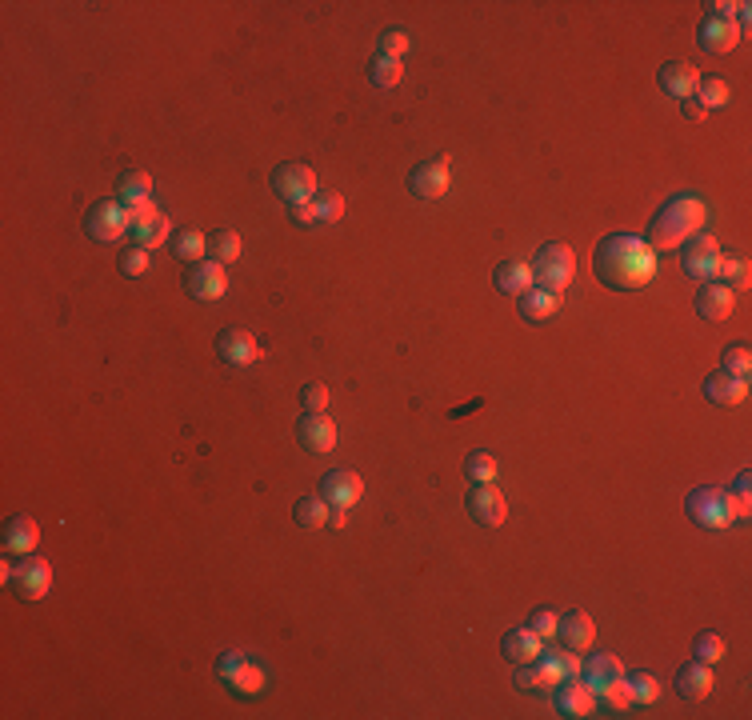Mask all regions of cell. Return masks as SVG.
I'll return each mask as SVG.
<instances>
[{
  "instance_id": "1",
  "label": "cell",
  "mask_w": 752,
  "mask_h": 720,
  "mask_svg": "<svg viewBox=\"0 0 752 720\" xmlns=\"http://www.w3.org/2000/svg\"><path fill=\"white\" fill-rule=\"evenodd\" d=\"M592 272L612 292H636L656 276V252L644 244V236L608 232L592 252Z\"/></svg>"
},
{
  "instance_id": "2",
  "label": "cell",
  "mask_w": 752,
  "mask_h": 720,
  "mask_svg": "<svg viewBox=\"0 0 752 720\" xmlns=\"http://www.w3.org/2000/svg\"><path fill=\"white\" fill-rule=\"evenodd\" d=\"M704 220H708L704 200H700L696 192H676V196H668L664 208L648 220L644 244H648L656 256H660V252H672V248H680L688 236H696V232L704 228Z\"/></svg>"
},
{
  "instance_id": "3",
  "label": "cell",
  "mask_w": 752,
  "mask_h": 720,
  "mask_svg": "<svg viewBox=\"0 0 752 720\" xmlns=\"http://www.w3.org/2000/svg\"><path fill=\"white\" fill-rule=\"evenodd\" d=\"M684 512H688V520L700 524V528H728V524H736L740 516H748V512L740 508V500H736L732 492L716 488V484L692 488V492L684 496Z\"/></svg>"
},
{
  "instance_id": "4",
  "label": "cell",
  "mask_w": 752,
  "mask_h": 720,
  "mask_svg": "<svg viewBox=\"0 0 752 720\" xmlns=\"http://www.w3.org/2000/svg\"><path fill=\"white\" fill-rule=\"evenodd\" d=\"M528 268H532V284H540L548 292H564L572 284V276H576V252L568 244L552 240V244H544L536 252V260Z\"/></svg>"
},
{
  "instance_id": "5",
  "label": "cell",
  "mask_w": 752,
  "mask_h": 720,
  "mask_svg": "<svg viewBox=\"0 0 752 720\" xmlns=\"http://www.w3.org/2000/svg\"><path fill=\"white\" fill-rule=\"evenodd\" d=\"M128 228H132V212L120 200H96L84 212V232L100 244H116L120 236H128Z\"/></svg>"
},
{
  "instance_id": "6",
  "label": "cell",
  "mask_w": 752,
  "mask_h": 720,
  "mask_svg": "<svg viewBox=\"0 0 752 720\" xmlns=\"http://www.w3.org/2000/svg\"><path fill=\"white\" fill-rule=\"evenodd\" d=\"M272 192H276L288 208L308 204V200L320 192V188H316V172H312L308 164H300V160H288V164L272 168Z\"/></svg>"
},
{
  "instance_id": "7",
  "label": "cell",
  "mask_w": 752,
  "mask_h": 720,
  "mask_svg": "<svg viewBox=\"0 0 752 720\" xmlns=\"http://www.w3.org/2000/svg\"><path fill=\"white\" fill-rule=\"evenodd\" d=\"M716 260H720V244L712 232H696L680 244V268L688 280H712L716 276Z\"/></svg>"
},
{
  "instance_id": "8",
  "label": "cell",
  "mask_w": 752,
  "mask_h": 720,
  "mask_svg": "<svg viewBox=\"0 0 752 720\" xmlns=\"http://www.w3.org/2000/svg\"><path fill=\"white\" fill-rule=\"evenodd\" d=\"M184 288H188V296L192 300H220L224 292H228V272H224V264L220 260H196L192 268H188V276H184Z\"/></svg>"
},
{
  "instance_id": "9",
  "label": "cell",
  "mask_w": 752,
  "mask_h": 720,
  "mask_svg": "<svg viewBox=\"0 0 752 720\" xmlns=\"http://www.w3.org/2000/svg\"><path fill=\"white\" fill-rule=\"evenodd\" d=\"M464 508H468V516H472L476 524H484V528H500V524L508 520V500H504V492L492 488V484H472L468 496H464Z\"/></svg>"
},
{
  "instance_id": "10",
  "label": "cell",
  "mask_w": 752,
  "mask_h": 720,
  "mask_svg": "<svg viewBox=\"0 0 752 720\" xmlns=\"http://www.w3.org/2000/svg\"><path fill=\"white\" fill-rule=\"evenodd\" d=\"M448 156H432V160H420L412 172H408V192L420 196V200H440L448 192Z\"/></svg>"
},
{
  "instance_id": "11",
  "label": "cell",
  "mask_w": 752,
  "mask_h": 720,
  "mask_svg": "<svg viewBox=\"0 0 752 720\" xmlns=\"http://www.w3.org/2000/svg\"><path fill=\"white\" fill-rule=\"evenodd\" d=\"M48 588H52V564L40 556H20V564L12 572V592L20 600H40V596H48Z\"/></svg>"
},
{
  "instance_id": "12",
  "label": "cell",
  "mask_w": 752,
  "mask_h": 720,
  "mask_svg": "<svg viewBox=\"0 0 752 720\" xmlns=\"http://www.w3.org/2000/svg\"><path fill=\"white\" fill-rule=\"evenodd\" d=\"M556 640L572 652H588L596 644V624L588 612L580 608H568V612H556Z\"/></svg>"
},
{
  "instance_id": "13",
  "label": "cell",
  "mask_w": 752,
  "mask_h": 720,
  "mask_svg": "<svg viewBox=\"0 0 752 720\" xmlns=\"http://www.w3.org/2000/svg\"><path fill=\"white\" fill-rule=\"evenodd\" d=\"M216 352H220V360L232 364V368H248V364L260 360V344H256V336H252L248 328H224V332L216 336Z\"/></svg>"
},
{
  "instance_id": "14",
  "label": "cell",
  "mask_w": 752,
  "mask_h": 720,
  "mask_svg": "<svg viewBox=\"0 0 752 720\" xmlns=\"http://www.w3.org/2000/svg\"><path fill=\"white\" fill-rule=\"evenodd\" d=\"M320 496H324L332 508H352V504L364 496V480H360V472H352V468H332V472H324V480H320Z\"/></svg>"
},
{
  "instance_id": "15",
  "label": "cell",
  "mask_w": 752,
  "mask_h": 720,
  "mask_svg": "<svg viewBox=\"0 0 752 720\" xmlns=\"http://www.w3.org/2000/svg\"><path fill=\"white\" fill-rule=\"evenodd\" d=\"M172 232V224H168V216L160 212V208H144V212H132V228H128V240L136 244V248H160L164 240H172L168 236Z\"/></svg>"
},
{
  "instance_id": "16",
  "label": "cell",
  "mask_w": 752,
  "mask_h": 720,
  "mask_svg": "<svg viewBox=\"0 0 752 720\" xmlns=\"http://www.w3.org/2000/svg\"><path fill=\"white\" fill-rule=\"evenodd\" d=\"M552 700H556V712L560 716H592L596 708V692L580 680V676H568L552 688Z\"/></svg>"
},
{
  "instance_id": "17",
  "label": "cell",
  "mask_w": 752,
  "mask_h": 720,
  "mask_svg": "<svg viewBox=\"0 0 752 720\" xmlns=\"http://www.w3.org/2000/svg\"><path fill=\"white\" fill-rule=\"evenodd\" d=\"M296 440L304 452H332L336 448V424L324 412H304L296 424Z\"/></svg>"
},
{
  "instance_id": "18",
  "label": "cell",
  "mask_w": 752,
  "mask_h": 720,
  "mask_svg": "<svg viewBox=\"0 0 752 720\" xmlns=\"http://www.w3.org/2000/svg\"><path fill=\"white\" fill-rule=\"evenodd\" d=\"M36 544H40V528H36V520L32 516H8V524H4V536H0V548H4V556H32L36 552Z\"/></svg>"
},
{
  "instance_id": "19",
  "label": "cell",
  "mask_w": 752,
  "mask_h": 720,
  "mask_svg": "<svg viewBox=\"0 0 752 720\" xmlns=\"http://www.w3.org/2000/svg\"><path fill=\"white\" fill-rule=\"evenodd\" d=\"M732 308H736V292H732L728 284H720V280H704V284H700V292H696V312H700L708 324L728 320Z\"/></svg>"
},
{
  "instance_id": "20",
  "label": "cell",
  "mask_w": 752,
  "mask_h": 720,
  "mask_svg": "<svg viewBox=\"0 0 752 720\" xmlns=\"http://www.w3.org/2000/svg\"><path fill=\"white\" fill-rule=\"evenodd\" d=\"M624 676V664L612 656V652H588L584 660H580V680L600 696L612 680H620Z\"/></svg>"
},
{
  "instance_id": "21",
  "label": "cell",
  "mask_w": 752,
  "mask_h": 720,
  "mask_svg": "<svg viewBox=\"0 0 752 720\" xmlns=\"http://www.w3.org/2000/svg\"><path fill=\"white\" fill-rule=\"evenodd\" d=\"M656 84H660L668 96L688 100V96H696L700 76H696V68H692L688 60H664V64H660V72H656Z\"/></svg>"
},
{
  "instance_id": "22",
  "label": "cell",
  "mask_w": 752,
  "mask_h": 720,
  "mask_svg": "<svg viewBox=\"0 0 752 720\" xmlns=\"http://www.w3.org/2000/svg\"><path fill=\"white\" fill-rule=\"evenodd\" d=\"M704 396L712 404H720V408H736V404L748 400V376H732V372L720 368V372H712L704 380Z\"/></svg>"
},
{
  "instance_id": "23",
  "label": "cell",
  "mask_w": 752,
  "mask_h": 720,
  "mask_svg": "<svg viewBox=\"0 0 752 720\" xmlns=\"http://www.w3.org/2000/svg\"><path fill=\"white\" fill-rule=\"evenodd\" d=\"M676 692H680V700H688V704H696V700H704L708 692H712V664H704V660H688V664H680L676 668Z\"/></svg>"
},
{
  "instance_id": "24",
  "label": "cell",
  "mask_w": 752,
  "mask_h": 720,
  "mask_svg": "<svg viewBox=\"0 0 752 720\" xmlns=\"http://www.w3.org/2000/svg\"><path fill=\"white\" fill-rule=\"evenodd\" d=\"M516 308H520V320L540 324V320H548V316L560 312V292H548V288L532 284V288H524V292L516 296Z\"/></svg>"
},
{
  "instance_id": "25",
  "label": "cell",
  "mask_w": 752,
  "mask_h": 720,
  "mask_svg": "<svg viewBox=\"0 0 752 720\" xmlns=\"http://www.w3.org/2000/svg\"><path fill=\"white\" fill-rule=\"evenodd\" d=\"M700 44L708 52L724 56V52H732L740 44V24L736 20H720V16H704L700 20Z\"/></svg>"
},
{
  "instance_id": "26",
  "label": "cell",
  "mask_w": 752,
  "mask_h": 720,
  "mask_svg": "<svg viewBox=\"0 0 752 720\" xmlns=\"http://www.w3.org/2000/svg\"><path fill=\"white\" fill-rule=\"evenodd\" d=\"M116 200H120L128 212H144V208H152V176L140 172V168L124 172L120 184H116Z\"/></svg>"
},
{
  "instance_id": "27",
  "label": "cell",
  "mask_w": 752,
  "mask_h": 720,
  "mask_svg": "<svg viewBox=\"0 0 752 720\" xmlns=\"http://www.w3.org/2000/svg\"><path fill=\"white\" fill-rule=\"evenodd\" d=\"M540 648H544V640L524 624V628H508L504 632V640H500V652H504V660H512V664H532L536 656H540Z\"/></svg>"
},
{
  "instance_id": "28",
  "label": "cell",
  "mask_w": 752,
  "mask_h": 720,
  "mask_svg": "<svg viewBox=\"0 0 752 720\" xmlns=\"http://www.w3.org/2000/svg\"><path fill=\"white\" fill-rule=\"evenodd\" d=\"M492 284L500 292H508V296H520L524 288H532V268L524 260H500L492 268Z\"/></svg>"
},
{
  "instance_id": "29",
  "label": "cell",
  "mask_w": 752,
  "mask_h": 720,
  "mask_svg": "<svg viewBox=\"0 0 752 720\" xmlns=\"http://www.w3.org/2000/svg\"><path fill=\"white\" fill-rule=\"evenodd\" d=\"M556 684H560V676H556L552 668H544L540 660L516 664V688H520V692H552Z\"/></svg>"
},
{
  "instance_id": "30",
  "label": "cell",
  "mask_w": 752,
  "mask_h": 720,
  "mask_svg": "<svg viewBox=\"0 0 752 720\" xmlns=\"http://www.w3.org/2000/svg\"><path fill=\"white\" fill-rule=\"evenodd\" d=\"M328 512H332V504H328L320 492L300 496V500H296V508H292V516H296V524H300V528H324V524H328Z\"/></svg>"
},
{
  "instance_id": "31",
  "label": "cell",
  "mask_w": 752,
  "mask_h": 720,
  "mask_svg": "<svg viewBox=\"0 0 752 720\" xmlns=\"http://www.w3.org/2000/svg\"><path fill=\"white\" fill-rule=\"evenodd\" d=\"M168 244H172L176 260H184V264H196V260H204V256H208V236H204V232H196V228L176 232Z\"/></svg>"
},
{
  "instance_id": "32",
  "label": "cell",
  "mask_w": 752,
  "mask_h": 720,
  "mask_svg": "<svg viewBox=\"0 0 752 720\" xmlns=\"http://www.w3.org/2000/svg\"><path fill=\"white\" fill-rule=\"evenodd\" d=\"M224 684H228V692L232 696H256L260 688H264V668L260 664H252V660H244L232 676H224Z\"/></svg>"
},
{
  "instance_id": "33",
  "label": "cell",
  "mask_w": 752,
  "mask_h": 720,
  "mask_svg": "<svg viewBox=\"0 0 752 720\" xmlns=\"http://www.w3.org/2000/svg\"><path fill=\"white\" fill-rule=\"evenodd\" d=\"M544 668H552L560 680H568V676H580V652H572V648H540V656H536Z\"/></svg>"
},
{
  "instance_id": "34",
  "label": "cell",
  "mask_w": 752,
  "mask_h": 720,
  "mask_svg": "<svg viewBox=\"0 0 752 720\" xmlns=\"http://www.w3.org/2000/svg\"><path fill=\"white\" fill-rule=\"evenodd\" d=\"M712 280H720V284H728L732 292L736 288H748V260L744 256H736V252H720V260H716V276Z\"/></svg>"
},
{
  "instance_id": "35",
  "label": "cell",
  "mask_w": 752,
  "mask_h": 720,
  "mask_svg": "<svg viewBox=\"0 0 752 720\" xmlns=\"http://www.w3.org/2000/svg\"><path fill=\"white\" fill-rule=\"evenodd\" d=\"M240 256V236L232 228H216L208 236V260H220V264H232Z\"/></svg>"
},
{
  "instance_id": "36",
  "label": "cell",
  "mask_w": 752,
  "mask_h": 720,
  "mask_svg": "<svg viewBox=\"0 0 752 720\" xmlns=\"http://www.w3.org/2000/svg\"><path fill=\"white\" fill-rule=\"evenodd\" d=\"M464 476H468L472 484H492V480H496V456L484 452V448L468 452V456H464Z\"/></svg>"
},
{
  "instance_id": "37",
  "label": "cell",
  "mask_w": 752,
  "mask_h": 720,
  "mask_svg": "<svg viewBox=\"0 0 752 720\" xmlns=\"http://www.w3.org/2000/svg\"><path fill=\"white\" fill-rule=\"evenodd\" d=\"M400 72H404V64L400 60H392V56H372V64H368V80L376 84V88H396L400 84Z\"/></svg>"
},
{
  "instance_id": "38",
  "label": "cell",
  "mask_w": 752,
  "mask_h": 720,
  "mask_svg": "<svg viewBox=\"0 0 752 720\" xmlns=\"http://www.w3.org/2000/svg\"><path fill=\"white\" fill-rule=\"evenodd\" d=\"M624 680H628V696H632V704H656V696H660V684H656V676L652 672H624Z\"/></svg>"
},
{
  "instance_id": "39",
  "label": "cell",
  "mask_w": 752,
  "mask_h": 720,
  "mask_svg": "<svg viewBox=\"0 0 752 720\" xmlns=\"http://www.w3.org/2000/svg\"><path fill=\"white\" fill-rule=\"evenodd\" d=\"M728 96H732V92H728V84H724V80H716V76H704V80L696 84V100H700L708 112H712V108H724V104H728Z\"/></svg>"
},
{
  "instance_id": "40",
  "label": "cell",
  "mask_w": 752,
  "mask_h": 720,
  "mask_svg": "<svg viewBox=\"0 0 752 720\" xmlns=\"http://www.w3.org/2000/svg\"><path fill=\"white\" fill-rule=\"evenodd\" d=\"M312 204H316L320 224H336V220L344 216V196H340V192H332V188H320V192L312 196Z\"/></svg>"
},
{
  "instance_id": "41",
  "label": "cell",
  "mask_w": 752,
  "mask_h": 720,
  "mask_svg": "<svg viewBox=\"0 0 752 720\" xmlns=\"http://www.w3.org/2000/svg\"><path fill=\"white\" fill-rule=\"evenodd\" d=\"M724 364V372H732V376H748V368H752V352H748V344L740 340V344H728L724 348V356H720Z\"/></svg>"
},
{
  "instance_id": "42",
  "label": "cell",
  "mask_w": 752,
  "mask_h": 720,
  "mask_svg": "<svg viewBox=\"0 0 752 720\" xmlns=\"http://www.w3.org/2000/svg\"><path fill=\"white\" fill-rule=\"evenodd\" d=\"M692 656L704 660V664H716V660L724 656V640H720L716 632H700V636L692 640Z\"/></svg>"
},
{
  "instance_id": "43",
  "label": "cell",
  "mask_w": 752,
  "mask_h": 720,
  "mask_svg": "<svg viewBox=\"0 0 752 720\" xmlns=\"http://www.w3.org/2000/svg\"><path fill=\"white\" fill-rule=\"evenodd\" d=\"M604 708H612V712H624V708H632V696H628V680L620 676V680H612L600 696H596Z\"/></svg>"
},
{
  "instance_id": "44",
  "label": "cell",
  "mask_w": 752,
  "mask_h": 720,
  "mask_svg": "<svg viewBox=\"0 0 752 720\" xmlns=\"http://www.w3.org/2000/svg\"><path fill=\"white\" fill-rule=\"evenodd\" d=\"M408 32L404 28H384L380 32V56H392V60H400L404 52H408Z\"/></svg>"
},
{
  "instance_id": "45",
  "label": "cell",
  "mask_w": 752,
  "mask_h": 720,
  "mask_svg": "<svg viewBox=\"0 0 752 720\" xmlns=\"http://www.w3.org/2000/svg\"><path fill=\"white\" fill-rule=\"evenodd\" d=\"M148 264H152V252H148V248H136V244H132V248L120 252V272H124V276H140V272H148Z\"/></svg>"
},
{
  "instance_id": "46",
  "label": "cell",
  "mask_w": 752,
  "mask_h": 720,
  "mask_svg": "<svg viewBox=\"0 0 752 720\" xmlns=\"http://www.w3.org/2000/svg\"><path fill=\"white\" fill-rule=\"evenodd\" d=\"M300 404H304V412H324L328 408V384H320V380L304 384L300 388Z\"/></svg>"
},
{
  "instance_id": "47",
  "label": "cell",
  "mask_w": 752,
  "mask_h": 720,
  "mask_svg": "<svg viewBox=\"0 0 752 720\" xmlns=\"http://www.w3.org/2000/svg\"><path fill=\"white\" fill-rule=\"evenodd\" d=\"M528 628H532L540 640L556 636V612H552V608H536V612L528 616Z\"/></svg>"
},
{
  "instance_id": "48",
  "label": "cell",
  "mask_w": 752,
  "mask_h": 720,
  "mask_svg": "<svg viewBox=\"0 0 752 720\" xmlns=\"http://www.w3.org/2000/svg\"><path fill=\"white\" fill-rule=\"evenodd\" d=\"M244 660H248V656H244V652H236V648H232V652H224V656L216 660V676H220V680H224V676H232V672H236Z\"/></svg>"
},
{
  "instance_id": "49",
  "label": "cell",
  "mask_w": 752,
  "mask_h": 720,
  "mask_svg": "<svg viewBox=\"0 0 752 720\" xmlns=\"http://www.w3.org/2000/svg\"><path fill=\"white\" fill-rule=\"evenodd\" d=\"M288 216H292L296 224H308V228H312V224H320V216H316V204H312V200H308V204H296V208H288Z\"/></svg>"
},
{
  "instance_id": "50",
  "label": "cell",
  "mask_w": 752,
  "mask_h": 720,
  "mask_svg": "<svg viewBox=\"0 0 752 720\" xmlns=\"http://www.w3.org/2000/svg\"><path fill=\"white\" fill-rule=\"evenodd\" d=\"M748 480H752V476H748V472H740V476H736V484H732V496L740 500V508H744V512H748Z\"/></svg>"
},
{
  "instance_id": "51",
  "label": "cell",
  "mask_w": 752,
  "mask_h": 720,
  "mask_svg": "<svg viewBox=\"0 0 752 720\" xmlns=\"http://www.w3.org/2000/svg\"><path fill=\"white\" fill-rule=\"evenodd\" d=\"M680 104H684V116H688V120H704V116H708V108H704L696 96H688V100H680Z\"/></svg>"
},
{
  "instance_id": "52",
  "label": "cell",
  "mask_w": 752,
  "mask_h": 720,
  "mask_svg": "<svg viewBox=\"0 0 752 720\" xmlns=\"http://www.w3.org/2000/svg\"><path fill=\"white\" fill-rule=\"evenodd\" d=\"M348 512H352V508H332V512H328V524H332V528H344V524H348Z\"/></svg>"
}]
</instances>
